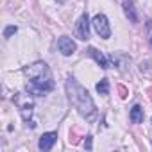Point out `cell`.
<instances>
[{"label":"cell","instance_id":"cell-1","mask_svg":"<svg viewBox=\"0 0 152 152\" xmlns=\"http://www.w3.org/2000/svg\"><path fill=\"white\" fill-rule=\"evenodd\" d=\"M25 75L29 77V84H27V91L32 95H43L47 91H50L54 88V81H52V73L48 70V66L45 63H34L32 66L23 70Z\"/></svg>","mask_w":152,"mask_h":152},{"label":"cell","instance_id":"cell-2","mask_svg":"<svg viewBox=\"0 0 152 152\" xmlns=\"http://www.w3.org/2000/svg\"><path fill=\"white\" fill-rule=\"evenodd\" d=\"M66 90H68V95H70V100L72 104L79 109V113L86 118V120H93L97 116V109H95V104L90 97V93L75 81H68L66 83Z\"/></svg>","mask_w":152,"mask_h":152},{"label":"cell","instance_id":"cell-3","mask_svg":"<svg viewBox=\"0 0 152 152\" xmlns=\"http://www.w3.org/2000/svg\"><path fill=\"white\" fill-rule=\"evenodd\" d=\"M93 27H95V32H97L100 38L107 39V38L111 36V27H109V22H107V18H106L104 15H97V16L93 18Z\"/></svg>","mask_w":152,"mask_h":152},{"label":"cell","instance_id":"cell-4","mask_svg":"<svg viewBox=\"0 0 152 152\" xmlns=\"http://www.w3.org/2000/svg\"><path fill=\"white\" fill-rule=\"evenodd\" d=\"M57 48H59V52H61L63 56H72L77 47H75V43H73V39H72V38L63 36V38H59V39H57Z\"/></svg>","mask_w":152,"mask_h":152},{"label":"cell","instance_id":"cell-5","mask_svg":"<svg viewBox=\"0 0 152 152\" xmlns=\"http://www.w3.org/2000/svg\"><path fill=\"white\" fill-rule=\"evenodd\" d=\"M77 36L81 39H88L90 38V22H88V15H83L77 22Z\"/></svg>","mask_w":152,"mask_h":152},{"label":"cell","instance_id":"cell-6","mask_svg":"<svg viewBox=\"0 0 152 152\" xmlns=\"http://www.w3.org/2000/svg\"><path fill=\"white\" fill-rule=\"evenodd\" d=\"M56 140H57V132H45L39 138V148L41 150H50L52 145L56 143Z\"/></svg>","mask_w":152,"mask_h":152},{"label":"cell","instance_id":"cell-7","mask_svg":"<svg viewBox=\"0 0 152 152\" xmlns=\"http://www.w3.org/2000/svg\"><path fill=\"white\" fill-rule=\"evenodd\" d=\"M88 54L100 64V68H109V64H107V61H106V57H104V54L102 52H99L97 48H93V47H90L88 48Z\"/></svg>","mask_w":152,"mask_h":152},{"label":"cell","instance_id":"cell-8","mask_svg":"<svg viewBox=\"0 0 152 152\" xmlns=\"http://www.w3.org/2000/svg\"><path fill=\"white\" fill-rule=\"evenodd\" d=\"M131 120H132V124H141L143 122V109L140 106H134L131 109Z\"/></svg>","mask_w":152,"mask_h":152},{"label":"cell","instance_id":"cell-9","mask_svg":"<svg viewBox=\"0 0 152 152\" xmlns=\"http://www.w3.org/2000/svg\"><path fill=\"white\" fill-rule=\"evenodd\" d=\"M97 91H99L100 95H107V93H109V81H107V79H102V81L97 84Z\"/></svg>","mask_w":152,"mask_h":152},{"label":"cell","instance_id":"cell-10","mask_svg":"<svg viewBox=\"0 0 152 152\" xmlns=\"http://www.w3.org/2000/svg\"><path fill=\"white\" fill-rule=\"evenodd\" d=\"M15 32H16V27H15V25H9V27L4 31V38H9V36L15 34Z\"/></svg>","mask_w":152,"mask_h":152},{"label":"cell","instance_id":"cell-11","mask_svg":"<svg viewBox=\"0 0 152 152\" xmlns=\"http://www.w3.org/2000/svg\"><path fill=\"white\" fill-rule=\"evenodd\" d=\"M86 147H88V148H91V138H88V140H86Z\"/></svg>","mask_w":152,"mask_h":152},{"label":"cell","instance_id":"cell-12","mask_svg":"<svg viewBox=\"0 0 152 152\" xmlns=\"http://www.w3.org/2000/svg\"><path fill=\"white\" fill-rule=\"evenodd\" d=\"M57 2H66V0H57Z\"/></svg>","mask_w":152,"mask_h":152}]
</instances>
